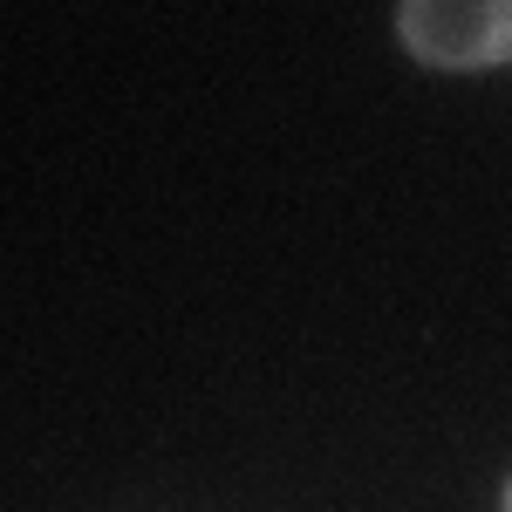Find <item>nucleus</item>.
<instances>
[{
  "instance_id": "1",
  "label": "nucleus",
  "mask_w": 512,
  "mask_h": 512,
  "mask_svg": "<svg viewBox=\"0 0 512 512\" xmlns=\"http://www.w3.org/2000/svg\"><path fill=\"white\" fill-rule=\"evenodd\" d=\"M396 41L424 69H499L512 62V0H403Z\"/></svg>"
},
{
  "instance_id": "2",
  "label": "nucleus",
  "mask_w": 512,
  "mask_h": 512,
  "mask_svg": "<svg viewBox=\"0 0 512 512\" xmlns=\"http://www.w3.org/2000/svg\"><path fill=\"white\" fill-rule=\"evenodd\" d=\"M506 512H512V485H506Z\"/></svg>"
}]
</instances>
